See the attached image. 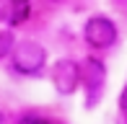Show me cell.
I'll list each match as a JSON object with an SVG mask.
<instances>
[{
    "label": "cell",
    "mask_w": 127,
    "mask_h": 124,
    "mask_svg": "<svg viewBox=\"0 0 127 124\" xmlns=\"http://www.w3.org/2000/svg\"><path fill=\"white\" fill-rule=\"evenodd\" d=\"M10 60H13V70L21 72V75H39L47 65V49L42 44L31 41V39H24L13 47L10 52Z\"/></svg>",
    "instance_id": "1"
},
{
    "label": "cell",
    "mask_w": 127,
    "mask_h": 124,
    "mask_svg": "<svg viewBox=\"0 0 127 124\" xmlns=\"http://www.w3.org/2000/svg\"><path fill=\"white\" fill-rule=\"evenodd\" d=\"M52 83L60 96H73L83 85V65L75 60H57L52 65Z\"/></svg>",
    "instance_id": "2"
},
{
    "label": "cell",
    "mask_w": 127,
    "mask_h": 124,
    "mask_svg": "<svg viewBox=\"0 0 127 124\" xmlns=\"http://www.w3.org/2000/svg\"><path fill=\"white\" fill-rule=\"evenodd\" d=\"M117 36H119L117 26H114V21L106 18V16H91V18L86 21V26H83V39L94 49H109V47H114Z\"/></svg>",
    "instance_id": "3"
},
{
    "label": "cell",
    "mask_w": 127,
    "mask_h": 124,
    "mask_svg": "<svg viewBox=\"0 0 127 124\" xmlns=\"http://www.w3.org/2000/svg\"><path fill=\"white\" fill-rule=\"evenodd\" d=\"M104 80H106V70L99 60H86L83 62V83L88 88V106H94V98L101 96Z\"/></svg>",
    "instance_id": "4"
},
{
    "label": "cell",
    "mask_w": 127,
    "mask_h": 124,
    "mask_svg": "<svg viewBox=\"0 0 127 124\" xmlns=\"http://www.w3.org/2000/svg\"><path fill=\"white\" fill-rule=\"evenodd\" d=\"M31 13V3L29 0H10V8H8V23L10 26H21Z\"/></svg>",
    "instance_id": "5"
},
{
    "label": "cell",
    "mask_w": 127,
    "mask_h": 124,
    "mask_svg": "<svg viewBox=\"0 0 127 124\" xmlns=\"http://www.w3.org/2000/svg\"><path fill=\"white\" fill-rule=\"evenodd\" d=\"M13 47H16L13 34H10V31H0V60L8 57V54L13 52Z\"/></svg>",
    "instance_id": "6"
},
{
    "label": "cell",
    "mask_w": 127,
    "mask_h": 124,
    "mask_svg": "<svg viewBox=\"0 0 127 124\" xmlns=\"http://www.w3.org/2000/svg\"><path fill=\"white\" fill-rule=\"evenodd\" d=\"M18 124H57V122H52V119H44V116H36V114H29L24 116Z\"/></svg>",
    "instance_id": "7"
},
{
    "label": "cell",
    "mask_w": 127,
    "mask_h": 124,
    "mask_svg": "<svg viewBox=\"0 0 127 124\" xmlns=\"http://www.w3.org/2000/svg\"><path fill=\"white\" fill-rule=\"evenodd\" d=\"M119 114L127 119V88L122 91V96H119Z\"/></svg>",
    "instance_id": "8"
},
{
    "label": "cell",
    "mask_w": 127,
    "mask_h": 124,
    "mask_svg": "<svg viewBox=\"0 0 127 124\" xmlns=\"http://www.w3.org/2000/svg\"><path fill=\"white\" fill-rule=\"evenodd\" d=\"M0 21H3V10H0Z\"/></svg>",
    "instance_id": "9"
},
{
    "label": "cell",
    "mask_w": 127,
    "mask_h": 124,
    "mask_svg": "<svg viewBox=\"0 0 127 124\" xmlns=\"http://www.w3.org/2000/svg\"><path fill=\"white\" fill-rule=\"evenodd\" d=\"M55 3H60V0H55Z\"/></svg>",
    "instance_id": "10"
}]
</instances>
